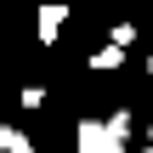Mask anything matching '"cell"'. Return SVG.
Wrapping results in <instances>:
<instances>
[{
    "label": "cell",
    "instance_id": "8992f818",
    "mask_svg": "<svg viewBox=\"0 0 153 153\" xmlns=\"http://www.w3.org/2000/svg\"><path fill=\"white\" fill-rule=\"evenodd\" d=\"M148 74H153V57H148Z\"/></svg>",
    "mask_w": 153,
    "mask_h": 153
},
{
    "label": "cell",
    "instance_id": "3957f363",
    "mask_svg": "<svg viewBox=\"0 0 153 153\" xmlns=\"http://www.w3.org/2000/svg\"><path fill=\"white\" fill-rule=\"evenodd\" d=\"M125 62V45H108V51H91V68H119Z\"/></svg>",
    "mask_w": 153,
    "mask_h": 153
},
{
    "label": "cell",
    "instance_id": "ba28073f",
    "mask_svg": "<svg viewBox=\"0 0 153 153\" xmlns=\"http://www.w3.org/2000/svg\"><path fill=\"white\" fill-rule=\"evenodd\" d=\"M142 153H153V148H142Z\"/></svg>",
    "mask_w": 153,
    "mask_h": 153
},
{
    "label": "cell",
    "instance_id": "7a4b0ae2",
    "mask_svg": "<svg viewBox=\"0 0 153 153\" xmlns=\"http://www.w3.org/2000/svg\"><path fill=\"white\" fill-rule=\"evenodd\" d=\"M62 23H68V6H57V0H51V6H40V40H45V45L62 34Z\"/></svg>",
    "mask_w": 153,
    "mask_h": 153
},
{
    "label": "cell",
    "instance_id": "52a82bcc",
    "mask_svg": "<svg viewBox=\"0 0 153 153\" xmlns=\"http://www.w3.org/2000/svg\"><path fill=\"white\" fill-rule=\"evenodd\" d=\"M148 136H153V125H148Z\"/></svg>",
    "mask_w": 153,
    "mask_h": 153
},
{
    "label": "cell",
    "instance_id": "277c9868",
    "mask_svg": "<svg viewBox=\"0 0 153 153\" xmlns=\"http://www.w3.org/2000/svg\"><path fill=\"white\" fill-rule=\"evenodd\" d=\"M6 153H34V142H28L23 131H11V148H6Z\"/></svg>",
    "mask_w": 153,
    "mask_h": 153
},
{
    "label": "cell",
    "instance_id": "5b68a950",
    "mask_svg": "<svg viewBox=\"0 0 153 153\" xmlns=\"http://www.w3.org/2000/svg\"><path fill=\"white\" fill-rule=\"evenodd\" d=\"M6 148H11V125H0V153H6Z\"/></svg>",
    "mask_w": 153,
    "mask_h": 153
},
{
    "label": "cell",
    "instance_id": "6da1fadb",
    "mask_svg": "<svg viewBox=\"0 0 153 153\" xmlns=\"http://www.w3.org/2000/svg\"><path fill=\"white\" fill-rule=\"evenodd\" d=\"M79 153H125V136H114V125L102 119H79Z\"/></svg>",
    "mask_w": 153,
    "mask_h": 153
}]
</instances>
